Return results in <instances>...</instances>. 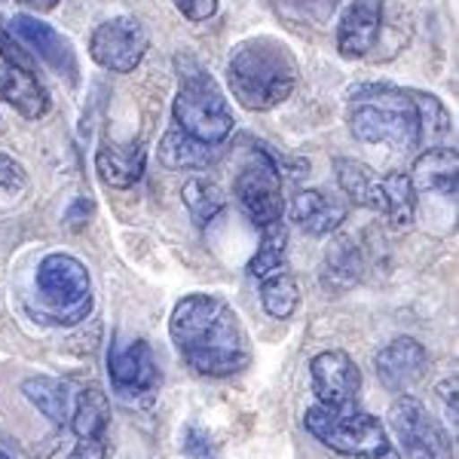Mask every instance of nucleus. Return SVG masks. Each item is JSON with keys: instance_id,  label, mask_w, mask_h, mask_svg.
<instances>
[{"instance_id": "28", "label": "nucleus", "mask_w": 459, "mask_h": 459, "mask_svg": "<svg viewBox=\"0 0 459 459\" xmlns=\"http://www.w3.org/2000/svg\"><path fill=\"white\" fill-rule=\"evenodd\" d=\"M420 110V144H444L450 135V114L435 95L429 92H413Z\"/></svg>"}, {"instance_id": "23", "label": "nucleus", "mask_w": 459, "mask_h": 459, "mask_svg": "<svg viewBox=\"0 0 459 459\" xmlns=\"http://www.w3.org/2000/svg\"><path fill=\"white\" fill-rule=\"evenodd\" d=\"M361 270H365V257H361L355 236H340L334 246L328 248V257H325L322 282L328 291H346V288H352L361 279Z\"/></svg>"}, {"instance_id": "9", "label": "nucleus", "mask_w": 459, "mask_h": 459, "mask_svg": "<svg viewBox=\"0 0 459 459\" xmlns=\"http://www.w3.org/2000/svg\"><path fill=\"white\" fill-rule=\"evenodd\" d=\"M233 196L257 227L273 224V221H279L285 214L282 175L276 172V166H273L270 157L264 153V147L255 151V162H248V166L236 175Z\"/></svg>"}, {"instance_id": "4", "label": "nucleus", "mask_w": 459, "mask_h": 459, "mask_svg": "<svg viewBox=\"0 0 459 459\" xmlns=\"http://www.w3.org/2000/svg\"><path fill=\"white\" fill-rule=\"evenodd\" d=\"M303 426L340 456L355 459H398L386 426L374 413L355 404H313L303 413Z\"/></svg>"}, {"instance_id": "25", "label": "nucleus", "mask_w": 459, "mask_h": 459, "mask_svg": "<svg viewBox=\"0 0 459 459\" xmlns=\"http://www.w3.org/2000/svg\"><path fill=\"white\" fill-rule=\"evenodd\" d=\"M181 199H184V209L190 212V221L196 227H209L221 212H224V190L218 187L209 178H187L181 187Z\"/></svg>"}, {"instance_id": "10", "label": "nucleus", "mask_w": 459, "mask_h": 459, "mask_svg": "<svg viewBox=\"0 0 459 459\" xmlns=\"http://www.w3.org/2000/svg\"><path fill=\"white\" fill-rule=\"evenodd\" d=\"M108 377L120 398H151L160 386V368L151 343L114 340L108 350Z\"/></svg>"}, {"instance_id": "33", "label": "nucleus", "mask_w": 459, "mask_h": 459, "mask_svg": "<svg viewBox=\"0 0 459 459\" xmlns=\"http://www.w3.org/2000/svg\"><path fill=\"white\" fill-rule=\"evenodd\" d=\"M68 459H108V438H77Z\"/></svg>"}, {"instance_id": "7", "label": "nucleus", "mask_w": 459, "mask_h": 459, "mask_svg": "<svg viewBox=\"0 0 459 459\" xmlns=\"http://www.w3.org/2000/svg\"><path fill=\"white\" fill-rule=\"evenodd\" d=\"M389 426L407 459H454V441L420 398L398 395L389 407Z\"/></svg>"}, {"instance_id": "30", "label": "nucleus", "mask_w": 459, "mask_h": 459, "mask_svg": "<svg viewBox=\"0 0 459 459\" xmlns=\"http://www.w3.org/2000/svg\"><path fill=\"white\" fill-rule=\"evenodd\" d=\"M28 184L25 166L10 153H0V190H22Z\"/></svg>"}, {"instance_id": "34", "label": "nucleus", "mask_w": 459, "mask_h": 459, "mask_svg": "<svg viewBox=\"0 0 459 459\" xmlns=\"http://www.w3.org/2000/svg\"><path fill=\"white\" fill-rule=\"evenodd\" d=\"M89 212H92V203H89L86 196H80V199H74V205L68 209V214H65V221H68L71 230H80V227L86 224Z\"/></svg>"}, {"instance_id": "26", "label": "nucleus", "mask_w": 459, "mask_h": 459, "mask_svg": "<svg viewBox=\"0 0 459 459\" xmlns=\"http://www.w3.org/2000/svg\"><path fill=\"white\" fill-rule=\"evenodd\" d=\"M261 303L273 318H291L300 303V285L291 273L276 270L261 279Z\"/></svg>"}, {"instance_id": "2", "label": "nucleus", "mask_w": 459, "mask_h": 459, "mask_svg": "<svg viewBox=\"0 0 459 459\" xmlns=\"http://www.w3.org/2000/svg\"><path fill=\"white\" fill-rule=\"evenodd\" d=\"M300 80V65L279 37H248L227 58V86L236 105L251 114H266L291 99Z\"/></svg>"}, {"instance_id": "11", "label": "nucleus", "mask_w": 459, "mask_h": 459, "mask_svg": "<svg viewBox=\"0 0 459 459\" xmlns=\"http://www.w3.org/2000/svg\"><path fill=\"white\" fill-rule=\"evenodd\" d=\"M10 31L16 34V40L25 43L43 65H49L58 77H68L71 83H77L80 65H77V53H74L68 37L58 34L53 25H47V22H40L37 16H13Z\"/></svg>"}, {"instance_id": "3", "label": "nucleus", "mask_w": 459, "mask_h": 459, "mask_svg": "<svg viewBox=\"0 0 459 459\" xmlns=\"http://www.w3.org/2000/svg\"><path fill=\"white\" fill-rule=\"evenodd\" d=\"M346 123L355 142L383 144L392 151L420 147V110L413 89L398 86H355L350 92Z\"/></svg>"}, {"instance_id": "15", "label": "nucleus", "mask_w": 459, "mask_h": 459, "mask_svg": "<svg viewBox=\"0 0 459 459\" xmlns=\"http://www.w3.org/2000/svg\"><path fill=\"white\" fill-rule=\"evenodd\" d=\"M383 31V0H352L337 25V53L343 58H365Z\"/></svg>"}, {"instance_id": "13", "label": "nucleus", "mask_w": 459, "mask_h": 459, "mask_svg": "<svg viewBox=\"0 0 459 459\" xmlns=\"http://www.w3.org/2000/svg\"><path fill=\"white\" fill-rule=\"evenodd\" d=\"M0 99L25 120H43L53 108L47 86L10 49H0Z\"/></svg>"}, {"instance_id": "14", "label": "nucleus", "mask_w": 459, "mask_h": 459, "mask_svg": "<svg viewBox=\"0 0 459 459\" xmlns=\"http://www.w3.org/2000/svg\"><path fill=\"white\" fill-rule=\"evenodd\" d=\"M377 377L389 392H411L429 371V352L420 340L413 337H395L392 343L383 346L374 359Z\"/></svg>"}, {"instance_id": "35", "label": "nucleus", "mask_w": 459, "mask_h": 459, "mask_svg": "<svg viewBox=\"0 0 459 459\" xmlns=\"http://www.w3.org/2000/svg\"><path fill=\"white\" fill-rule=\"evenodd\" d=\"M438 395H441L444 407H447V413L454 417V423H456V377H454V380H444V383H441V386H438Z\"/></svg>"}, {"instance_id": "17", "label": "nucleus", "mask_w": 459, "mask_h": 459, "mask_svg": "<svg viewBox=\"0 0 459 459\" xmlns=\"http://www.w3.org/2000/svg\"><path fill=\"white\" fill-rule=\"evenodd\" d=\"M411 181L417 190H432V194H441V196H456V181H459L456 147H450V144L426 147V151L417 157V162H413Z\"/></svg>"}, {"instance_id": "37", "label": "nucleus", "mask_w": 459, "mask_h": 459, "mask_svg": "<svg viewBox=\"0 0 459 459\" xmlns=\"http://www.w3.org/2000/svg\"><path fill=\"white\" fill-rule=\"evenodd\" d=\"M0 459H10V456H6V454H4V450H0Z\"/></svg>"}, {"instance_id": "6", "label": "nucleus", "mask_w": 459, "mask_h": 459, "mask_svg": "<svg viewBox=\"0 0 459 459\" xmlns=\"http://www.w3.org/2000/svg\"><path fill=\"white\" fill-rule=\"evenodd\" d=\"M37 309L53 325H77L92 313V279L83 261L53 251L37 264L34 273Z\"/></svg>"}, {"instance_id": "32", "label": "nucleus", "mask_w": 459, "mask_h": 459, "mask_svg": "<svg viewBox=\"0 0 459 459\" xmlns=\"http://www.w3.org/2000/svg\"><path fill=\"white\" fill-rule=\"evenodd\" d=\"M172 4L190 22H209L218 13V0H172Z\"/></svg>"}, {"instance_id": "31", "label": "nucleus", "mask_w": 459, "mask_h": 459, "mask_svg": "<svg viewBox=\"0 0 459 459\" xmlns=\"http://www.w3.org/2000/svg\"><path fill=\"white\" fill-rule=\"evenodd\" d=\"M184 450H187V456H194V459H218L214 456L212 438L196 426H190L187 432H184Z\"/></svg>"}, {"instance_id": "24", "label": "nucleus", "mask_w": 459, "mask_h": 459, "mask_svg": "<svg viewBox=\"0 0 459 459\" xmlns=\"http://www.w3.org/2000/svg\"><path fill=\"white\" fill-rule=\"evenodd\" d=\"M383 187V214L392 221V227L407 230L417 221V187H413L411 175L389 172L380 175Z\"/></svg>"}, {"instance_id": "19", "label": "nucleus", "mask_w": 459, "mask_h": 459, "mask_svg": "<svg viewBox=\"0 0 459 459\" xmlns=\"http://www.w3.org/2000/svg\"><path fill=\"white\" fill-rule=\"evenodd\" d=\"M71 429L77 438H108L110 429V402L108 392L95 383H89L74 395L71 407Z\"/></svg>"}, {"instance_id": "5", "label": "nucleus", "mask_w": 459, "mask_h": 459, "mask_svg": "<svg viewBox=\"0 0 459 459\" xmlns=\"http://www.w3.org/2000/svg\"><path fill=\"white\" fill-rule=\"evenodd\" d=\"M172 120L175 129H181L184 135L214 147L224 144L233 132V110H230L224 92L194 62H184V68L178 71Z\"/></svg>"}, {"instance_id": "27", "label": "nucleus", "mask_w": 459, "mask_h": 459, "mask_svg": "<svg viewBox=\"0 0 459 459\" xmlns=\"http://www.w3.org/2000/svg\"><path fill=\"white\" fill-rule=\"evenodd\" d=\"M285 255H288V224L279 218L264 227L261 246H257L255 257L248 261V273L255 279L270 276V273H276L285 264Z\"/></svg>"}, {"instance_id": "20", "label": "nucleus", "mask_w": 459, "mask_h": 459, "mask_svg": "<svg viewBox=\"0 0 459 459\" xmlns=\"http://www.w3.org/2000/svg\"><path fill=\"white\" fill-rule=\"evenodd\" d=\"M334 172L337 184L346 196L352 199L361 209H371L383 214V187H380V175L371 166L352 160V157H337L334 160Z\"/></svg>"}, {"instance_id": "36", "label": "nucleus", "mask_w": 459, "mask_h": 459, "mask_svg": "<svg viewBox=\"0 0 459 459\" xmlns=\"http://www.w3.org/2000/svg\"><path fill=\"white\" fill-rule=\"evenodd\" d=\"M16 4L28 6V10H37V13H49V10H56L62 0H16Z\"/></svg>"}, {"instance_id": "12", "label": "nucleus", "mask_w": 459, "mask_h": 459, "mask_svg": "<svg viewBox=\"0 0 459 459\" xmlns=\"http://www.w3.org/2000/svg\"><path fill=\"white\" fill-rule=\"evenodd\" d=\"M309 380L318 404H355L361 392V371L343 350H325L309 361Z\"/></svg>"}, {"instance_id": "29", "label": "nucleus", "mask_w": 459, "mask_h": 459, "mask_svg": "<svg viewBox=\"0 0 459 459\" xmlns=\"http://www.w3.org/2000/svg\"><path fill=\"white\" fill-rule=\"evenodd\" d=\"M279 13L300 25H316L322 28L325 22L334 16V10L340 6V0H276Z\"/></svg>"}, {"instance_id": "16", "label": "nucleus", "mask_w": 459, "mask_h": 459, "mask_svg": "<svg viewBox=\"0 0 459 459\" xmlns=\"http://www.w3.org/2000/svg\"><path fill=\"white\" fill-rule=\"evenodd\" d=\"M144 162H147V151L142 142H129V144L105 142L99 147V153H95V172H99V178L108 187L129 190L135 181H142Z\"/></svg>"}, {"instance_id": "18", "label": "nucleus", "mask_w": 459, "mask_h": 459, "mask_svg": "<svg viewBox=\"0 0 459 459\" xmlns=\"http://www.w3.org/2000/svg\"><path fill=\"white\" fill-rule=\"evenodd\" d=\"M294 221L309 236H331L346 221V203L322 190H300L291 203Z\"/></svg>"}, {"instance_id": "8", "label": "nucleus", "mask_w": 459, "mask_h": 459, "mask_svg": "<svg viewBox=\"0 0 459 459\" xmlns=\"http://www.w3.org/2000/svg\"><path fill=\"white\" fill-rule=\"evenodd\" d=\"M151 49V31L135 16H114L101 22L89 37V56L110 74H132Z\"/></svg>"}, {"instance_id": "22", "label": "nucleus", "mask_w": 459, "mask_h": 459, "mask_svg": "<svg viewBox=\"0 0 459 459\" xmlns=\"http://www.w3.org/2000/svg\"><path fill=\"white\" fill-rule=\"evenodd\" d=\"M22 395H25L53 426H68L71 407H74V395H71L68 383L56 380V377H28V380L22 383Z\"/></svg>"}, {"instance_id": "21", "label": "nucleus", "mask_w": 459, "mask_h": 459, "mask_svg": "<svg viewBox=\"0 0 459 459\" xmlns=\"http://www.w3.org/2000/svg\"><path fill=\"white\" fill-rule=\"evenodd\" d=\"M221 157V147L203 144L196 138L184 135L181 129H169L160 142V162L169 169H187V172H203V169L214 166Z\"/></svg>"}, {"instance_id": "1", "label": "nucleus", "mask_w": 459, "mask_h": 459, "mask_svg": "<svg viewBox=\"0 0 459 459\" xmlns=\"http://www.w3.org/2000/svg\"><path fill=\"white\" fill-rule=\"evenodd\" d=\"M169 334L178 355L203 377H233L251 365V340L239 313L218 294H187L175 303Z\"/></svg>"}]
</instances>
